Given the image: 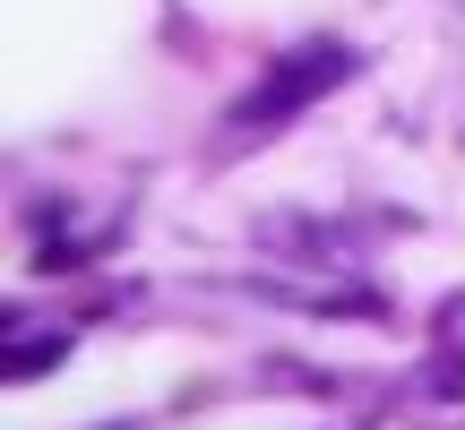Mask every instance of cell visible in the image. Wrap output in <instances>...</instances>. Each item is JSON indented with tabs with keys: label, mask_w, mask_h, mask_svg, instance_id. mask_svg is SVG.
<instances>
[{
	"label": "cell",
	"mask_w": 465,
	"mask_h": 430,
	"mask_svg": "<svg viewBox=\"0 0 465 430\" xmlns=\"http://www.w3.org/2000/svg\"><path fill=\"white\" fill-rule=\"evenodd\" d=\"M336 69H345V52H328V44H311V52H293V61H284L276 78H267L259 95L242 103V121H284V112H293V103H311L319 86L336 78Z\"/></svg>",
	"instance_id": "1"
}]
</instances>
